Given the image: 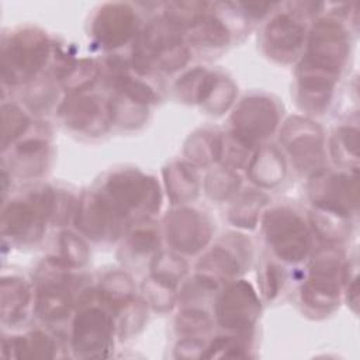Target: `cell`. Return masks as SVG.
I'll return each instance as SVG.
<instances>
[{
    "mask_svg": "<svg viewBox=\"0 0 360 360\" xmlns=\"http://www.w3.org/2000/svg\"><path fill=\"white\" fill-rule=\"evenodd\" d=\"M150 270L153 276L177 285V283L186 276L187 273V263L183 257L176 255L174 252H160L158 253L150 264Z\"/></svg>",
    "mask_w": 360,
    "mask_h": 360,
    "instance_id": "f35d334b",
    "label": "cell"
},
{
    "mask_svg": "<svg viewBox=\"0 0 360 360\" xmlns=\"http://www.w3.org/2000/svg\"><path fill=\"white\" fill-rule=\"evenodd\" d=\"M204 1H169L165 4L163 17L179 28H193L205 15Z\"/></svg>",
    "mask_w": 360,
    "mask_h": 360,
    "instance_id": "e575fe53",
    "label": "cell"
},
{
    "mask_svg": "<svg viewBox=\"0 0 360 360\" xmlns=\"http://www.w3.org/2000/svg\"><path fill=\"white\" fill-rule=\"evenodd\" d=\"M120 218L107 200L96 193L86 191L80 195L75 208L76 228L86 236L98 240L112 228L114 219Z\"/></svg>",
    "mask_w": 360,
    "mask_h": 360,
    "instance_id": "4fadbf2b",
    "label": "cell"
},
{
    "mask_svg": "<svg viewBox=\"0 0 360 360\" xmlns=\"http://www.w3.org/2000/svg\"><path fill=\"white\" fill-rule=\"evenodd\" d=\"M332 152L339 163L353 166L357 170L359 163V131L353 127H342L335 134Z\"/></svg>",
    "mask_w": 360,
    "mask_h": 360,
    "instance_id": "74e56055",
    "label": "cell"
},
{
    "mask_svg": "<svg viewBox=\"0 0 360 360\" xmlns=\"http://www.w3.org/2000/svg\"><path fill=\"white\" fill-rule=\"evenodd\" d=\"M167 195L174 204L194 200L200 191V181L194 165L187 162H173L163 169Z\"/></svg>",
    "mask_w": 360,
    "mask_h": 360,
    "instance_id": "ac0fdd59",
    "label": "cell"
},
{
    "mask_svg": "<svg viewBox=\"0 0 360 360\" xmlns=\"http://www.w3.org/2000/svg\"><path fill=\"white\" fill-rule=\"evenodd\" d=\"M309 194L314 205L325 207L338 211L346 217L357 208V172L323 174V172L314 176L309 187Z\"/></svg>",
    "mask_w": 360,
    "mask_h": 360,
    "instance_id": "30bf717a",
    "label": "cell"
},
{
    "mask_svg": "<svg viewBox=\"0 0 360 360\" xmlns=\"http://www.w3.org/2000/svg\"><path fill=\"white\" fill-rule=\"evenodd\" d=\"M280 135L301 173L315 176L323 170V136L316 122L305 117H291L283 125Z\"/></svg>",
    "mask_w": 360,
    "mask_h": 360,
    "instance_id": "3957f363",
    "label": "cell"
},
{
    "mask_svg": "<svg viewBox=\"0 0 360 360\" xmlns=\"http://www.w3.org/2000/svg\"><path fill=\"white\" fill-rule=\"evenodd\" d=\"M190 41L200 46L218 48L229 42L231 32L228 27L215 15H204L197 25H194Z\"/></svg>",
    "mask_w": 360,
    "mask_h": 360,
    "instance_id": "4dcf8cb0",
    "label": "cell"
},
{
    "mask_svg": "<svg viewBox=\"0 0 360 360\" xmlns=\"http://www.w3.org/2000/svg\"><path fill=\"white\" fill-rule=\"evenodd\" d=\"M190 59V52L187 49V46H184L183 44L162 53L158 59L156 63L159 65V68L167 73L174 72L177 69H181Z\"/></svg>",
    "mask_w": 360,
    "mask_h": 360,
    "instance_id": "7dc6e473",
    "label": "cell"
},
{
    "mask_svg": "<svg viewBox=\"0 0 360 360\" xmlns=\"http://www.w3.org/2000/svg\"><path fill=\"white\" fill-rule=\"evenodd\" d=\"M253 145L239 136L236 132L231 131L228 134L218 135V159L224 167L239 169L245 166L249 159Z\"/></svg>",
    "mask_w": 360,
    "mask_h": 360,
    "instance_id": "f1b7e54d",
    "label": "cell"
},
{
    "mask_svg": "<svg viewBox=\"0 0 360 360\" xmlns=\"http://www.w3.org/2000/svg\"><path fill=\"white\" fill-rule=\"evenodd\" d=\"M345 280L340 277L309 274L301 287V300L314 309H330L339 301L340 285Z\"/></svg>",
    "mask_w": 360,
    "mask_h": 360,
    "instance_id": "44dd1931",
    "label": "cell"
},
{
    "mask_svg": "<svg viewBox=\"0 0 360 360\" xmlns=\"http://www.w3.org/2000/svg\"><path fill=\"white\" fill-rule=\"evenodd\" d=\"M231 122L232 131L255 146L276 129L278 110L269 97L250 96L238 104L232 112Z\"/></svg>",
    "mask_w": 360,
    "mask_h": 360,
    "instance_id": "52a82bcc",
    "label": "cell"
},
{
    "mask_svg": "<svg viewBox=\"0 0 360 360\" xmlns=\"http://www.w3.org/2000/svg\"><path fill=\"white\" fill-rule=\"evenodd\" d=\"M60 260L68 267H80L89 259V248L86 242L73 232H62L59 238Z\"/></svg>",
    "mask_w": 360,
    "mask_h": 360,
    "instance_id": "7bdbcfd3",
    "label": "cell"
},
{
    "mask_svg": "<svg viewBox=\"0 0 360 360\" xmlns=\"http://www.w3.org/2000/svg\"><path fill=\"white\" fill-rule=\"evenodd\" d=\"M128 245L134 253L145 255L159 246V235L150 226H138L129 233Z\"/></svg>",
    "mask_w": 360,
    "mask_h": 360,
    "instance_id": "bcb514c9",
    "label": "cell"
},
{
    "mask_svg": "<svg viewBox=\"0 0 360 360\" xmlns=\"http://www.w3.org/2000/svg\"><path fill=\"white\" fill-rule=\"evenodd\" d=\"M260 284H262V291L266 295L267 300H273L280 288V276H278V269L273 263H267L260 274Z\"/></svg>",
    "mask_w": 360,
    "mask_h": 360,
    "instance_id": "f907efd6",
    "label": "cell"
},
{
    "mask_svg": "<svg viewBox=\"0 0 360 360\" xmlns=\"http://www.w3.org/2000/svg\"><path fill=\"white\" fill-rule=\"evenodd\" d=\"M46 149V142L44 139L38 138H31L20 142L15 148V152L18 156H32V155H39Z\"/></svg>",
    "mask_w": 360,
    "mask_h": 360,
    "instance_id": "816d5d0a",
    "label": "cell"
},
{
    "mask_svg": "<svg viewBox=\"0 0 360 360\" xmlns=\"http://www.w3.org/2000/svg\"><path fill=\"white\" fill-rule=\"evenodd\" d=\"M118 315V335L125 339L136 333L146 321V302L138 298H129L115 308Z\"/></svg>",
    "mask_w": 360,
    "mask_h": 360,
    "instance_id": "8d00e7d4",
    "label": "cell"
},
{
    "mask_svg": "<svg viewBox=\"0 0 360 360\" xmlns=\"http://www.w3.org/2000/svg\"><path fill=\"white\" fill-rule=\"evenodd\" d=\"M264 38L271 49L277 52H292L301 46L305 38V28L290 14L280 13L266 25Z\"/></svg>",
    "mask_w": 360,
    "mask_h": 360,
    "instance_id": "ffe728a7",
    "label": "cell"
},
{
    "mask_svg": "<svg viewBox=\"0 0 360 360\" xmlns=\"http://www.w3.org/2000/svg\"><path fill=\"white\" fill-rule=\"evenodd\" d=\"M205 346L201 339L197 338H183L174 346V357L183 360L191 359H201Z\"/></svg>",
    "mask_w": 360,
    "mask_h": 360,
    "instance_id": "681fc988",
    "label": "cell"
},
{
    "mask_svg": "<svg viewBox=\"0 0 360 360\" xmlns=\"http://www.w3.org/2000/svg\"><path fill=\"white\" fill-rule=\"evenodd\" d=\"M215 73L200 66L194 68L176 82L177 96L186 103H198L202 105L215 83Z\"/></svg>",
    "mask_w": 360,
    "mask_h": 360,
    "instance_id": "484cf974",
    "label": "cell"
},
{
    "mask_svg": "<svg viewBox=\"0 0 360 360\" xmlns=\"http://www.w3.org/2000/svg\"><path fill=\"white\" fill-rule=\"evenodd\" d=\"M338 75L316 69L302 62L298 69V98L308 111H322L333 91Z\"/></svg>",
    "mask_w": 360,
    "mask_h": 360,
    "instance_id": "5bb4252c",
    "label": "cell"
},
{
    "mask_svg": "<svg viewBox=\"0 0 360 360\" xmlns=\"http://www.w3.org/2000/svg\"><path fill=\"white\" fill-rule=\"evenodd\" d=\"M75 208L76 205L73 204V200L69 194L55 191L51 208V219L56 225H63L69 221L70 214H75Z\"/></svg>",
    "mask_w": 360,
    "mask_h": 360,
    "instance_id": "c3c4849f",
    "label": "cell"
},
{
    "mask_svg": "<svg viewBox=\"0 0 360 360\" xmlns=\"http://www.w3.org/2000/svg\"><path fill=\"white\" fill-rule=\"evenodd\" d=\"M134 284L131 277L124 271H111L105 274L100 283L98 294L104 304L117 308L132 298Z\"/></svg>",
    "mask_w": 360,
    "mask_h": 360,
    "instance_id": "d6a6232c",
    "label": "cell"
},
{
    "mask_svg": "<svg viewBox=\"0 0 360 360\" xmlns=\"http://www.w3.org/2000/svg\"><path fill=\"white\" fill-rule=\"evenodd\" d=\"M32 202L24 201H11L1 214V232L8 236H24L34 226H42Z\"/></svg>",
    "mask_w": 360,
    "mask_h": 360,
    "instance_id": "cb8c5ba5",
    "label": "cell"
},
{
    "mask_svg": "<svg viewBox=\"0 0 360 360\" xmlns=\"http://www.w3.org/2000/svg\"><path fill=\"white\" fill-rule=\"evenodd\" d=\"M49 53L46 35L27 28L7 39L1 49L0 70L7 84H21L32 79L44 66Z\"/></svg>",
    "mask_w": 360,
    "mask_h": 360,
    "instance_id": "6da1fadb",
    "label": "cell"
},
{
    "mask_svg": "<svg viewBox=\"0 0 360 360\" xmlns=\"http://www.w3.org/2000/svg\"><path fill=\"white\" fill-rule=\"evenodd\" d=\"M235 96L236 87L233 82L228 77L217 75L215 83L202 105L211 114H222L232 105Z\"/></svg>",
    "mask_w": 360,
    "mask_h": 360,
    "instance_id": "b9f144b4",
    "label": "cell"
},
{
    "mask_svg": "<svg viewBox=\"0 0 360 360\" xmlns=\"http://www.w3.org/2000/svg\"><path fill=\"white\" fill-rule=\"evenodd\" d=\"M285 160L274 145H266L252 156L248 174L250 180L264 188L280 184L285 176Z\"/></svg>",
    "mask_w": 360,
    "mask_h": 360,
    "instance_id": "e0dca14e",
    "label": "cell"
},
{
    "mask_svg": "<svg viewBox=\"0 0 360 360\" xmlns=\"http://www.w3.org/2000/svg\"><path fill=\"white\" fill-rule=\"evenodd\" d=\"M184 155L194 166H208L218 159V135L198 131L190 135L184 143Z\"/></svg>",
    "mask_w": 360,
    "mask_h": 360,
    "instance_id": "f546056e",
    "label": "cell"
},
{
    "mask_svg": "<svg viewBox=\"0 0 360 360\" xmlns=\"http://www.w3.org/2000/svg\"><path fill=\"white\" fill-rule=\"evenodd\" d=\"M214 357H248V353L243 352V346L232 336H219L205 347L201 359Z\"/></svg>",
    "mask_w": 360,
    "mask_h": 360,
    "instance_id": "f6af8a7d",
    "label": "cell"
},
{
    "mask_svg": "<svg viewBox=\"0 0 360 360\" xmlns=\"http://www.w3.org/2000/svg\"><path fill=\"white\" fill-rule=\"evenodd\" d=\"M181 44V28L176 27L165 17L155 18L135 39L132 48V66L138 73L146 75L162 53Z\"/></svg>",
    "mask_w": 360,
    "mask_h": 360,
    "instance_id": "ba28073f",
    "label": "cell"
},
{
    "mask_svg": "<svg viewBox=\"0 0 360 360\" xmlns=\"http://www.w3.org/2000/svg\"><path fill=\"white\" fill-rule=\"evenodd\" d=\"M3 354L15 359H53L55 342L41 330L3 340Z\"/></svg>",
    "mask_w": 360,
    "mask_h": 360,
    "instance_id": "7402d4cb",
    "label": "cell"
},
{
    "mask_svg": "<svg viewBox=\"0 0 360 360\" xmlns=\"http://www.w3.org/2000/svg\"><path fill=\"white\" fill-rule=\"evenodd\" d=\"M349 41L345 28L335 20H318L309 31L307 56L302 62L316 69L339 75L346 62Z\"/></svg>",
    "mask_w": 360,
    "mask_h": 360,
    "instance_id": "277c9868",
    "label": "cell"
},
{
    "mask_svg": "<svg viewBox=\"0 0 360 360\" xmlns=\"http://www.w3.org/2000/svg\"><path fill=\"white\" fill-rule=\"evenodd\" d=\"M263 232L267 243L284 262H300L309 250V231L301 217L290 208L277 207L266 212Z\"/></svg>",
    "mask_w": 360,
    "mask_h": 360,
    "instance_id": "7a4b0ae2",
    "label": "cell"
},
{
    "mask_svg": "<svg viewBox=\"0 0 360 360\" xmlns=\"http://www.w3.org/2000/svg\"><path fill=\"white\" fill-rule=\"evenodd\" d=\"M145 302L156 311H167L176 301V285L150 274L142 283Z\"/></svg>",
    "mask_w": 360,
    "mask_h": 360,
    "instance_id": "d590c367",
    "label": "cell"
},
{
    "mask_svg": "<svg viewBox=\"0 0 360 360\" xmlns=\"http://www.w3.org/2000/svg\"><path fill=\"white\" fill-rule=\"evenodd\" d=\"M274 4L273 3H240V7L246 14L252 17H263Z\"/></svg>",
    "mask_w": 360,
    "mask_h": 360,
    "instance_id": "f5cc1de1",
    "label": "cell"
},
{
    "mask_svg": "<svg viewBox=\"0 0 360 360\" xmlns=\"http://www.w3.org/2000/svg\"><path fill=\"white\" fill-rule=\"evenodd\" d=\"M309 221L314 232L328 243L339 242L350 232L349 217L325 207L315 205Z\"/></svg>",
    "mask_w": 360,
    "mask_h": 360,
    "instance_id": "d4e9b609",
    "label": "cell"
},
{
    "mask_svg": "<svg viewBox=\"0 0 360 360\" xmlns=\"http://www.w3.org/2000/svg\"><path fill=\"white\" fill-rule=\"evenodd\" d=\"M72 305L73 297L65 281H45L38 288L35 309L44 321L63 319Z\"/></svg>",
    "mask_w": 360,
    "mask_h": 360,
    "instance_id": "d6986e66",
    "label": "cell"
},
{
    "mask_svg": "<svg viewBox=\"0 0 360 360\" xmlns=\"http://www.w3.org/2000/svg\"><path fill=\"white\" fill-rule=\"evenodd\" d=\"M114 82L115 86L118 89V93L127 96L128 98L143 104V105H149L156 103L158 96L156 93L152 90V87H149L146 83L132 79L131 76L125 75L124 72H118L114 76Z\"/></svg>",
    "mask_w": 360,
    "mask_h": 360,
    "instance_id": "ee69618b",
    "label": "cell"
},
{
    "mask_svg": "<svg viewBox=\"0 0 360 360\" xmlns=\"http://www.w3.org/2000/svg\"><path fill=\"white\" fill-rule=\"evenodd\" d=\"M30 301V287L20 277H4L0 283L1 321L14 323L24 316Z\"/></svg>",
    "mask_w": 360,
    "mask_h": 360,
    "instance_id": "603a6c76",
    "label": "cell"
},
{
    "mask_svg": "<svg viewBox=\"0 0 360 360\" xmlns=\"http://www.w3.org/2000/svg\"><path fill=\"white\" fill-rule=\"evenodd\" d=\"M65 124L76 131L90 132L103 120L98 98L83 94H69L58 110Z\"/></svg>",
    "mask_w": 360,
    "mask_h": 360,
    "instance_id": "2e32d148",
    "label": "cell"
},
{
    "mask_svg": "<svg viewBox=\"0 0 360 360\" xmlns=\"http://www.w3.org/2000/svg\"><path fill=\"white\" fill-rule=\"evenodd\" d=\"M146 187L148 176L132 169L121 170L108 177L104 198L118 217H125L138 207L143 208Z\"/></svg>",
    "mask_w": 360,
    "mask_h": 360,
    "instance_id": "7c38bea8",
    "label": "cell"
},
{
    "mask_svg": "<svg viewBox=\"0 0 360 360\" xmlns=\"http://www.w3.org/2000/svg\"><path fill=\"white\" fill-rule=\"evenodd\" d=\"M30 120L15 104L1 107V148L6 149L28 127Z\"/></svg>",
    "mask_w": 360,
    "mask_h": 360,
    "instance_id": "60d3db41",
    "label": "cell"
},
{
    "mask_svg": "<svg viewBox=\"0 0 360 360\" xmlns=\"http://www.w3.org/2000/svg\"><path fill=\"white\" fill-rule=\"evenodd\" d=\"M239 256L228 246H215L198 262L195 280L207 290H215L218 284L232 280L240 271Z\"/></svg>",
    "mask_w": 360,
    "mask_h": 360,
    "instance_id": "9a60e30c",
    "label": "cell"
},
{
    "mask_svg": "<svg viewBox=\"0 0 360 360\" xmlns=\"http://www.w3.org/2000/svg\"><path fill=\"white\" fill-rule=\"evenodd\" d=\"M347 302L352 307V309L357 312V308H359V278L357 277L352 280V284L347 288Z\"/></svg>",
    "mask_w": 360,
    "mask_h": 360,
    "instance_id": "db71d44e",
    "label": "cell"
},
{
    "mask_svg": "<svg viewBox=\"0 0 360 360\" xmlns=\"http://www.w3.org/2000/svg\"><path fill=\"white\" fill-rule=\"evenodd\" d=\"M112 318L100 307H84L73 321L72 346L82 359H101L108 354Z\"/></svg>",
    "mask_w": 360,
    "mask_h": 360,
    "instance_id": "5b68a950",
    "label": "cell"
},
{
    "mask_svg": "<svg viewBox=\"0 0 360 360\" xmlns=\"http://www.w3.org/2000/svg\"><path fill=\"white\" fill-rule=\"evenodd\" d=\"M165 233L170 246L179 252L193 255L208 243L212 228L201 212L193 208H179L166 215Z\"/></svg>",
    "mask_w": 360,
    "mask_h": 360,
    "instance_id": "9c48e42d",
    "label": "cell"
},
{
    "mask_svg": "<svg viewBox=\"0 0 360 360\" xmlns=\"http://www.w3.org/2000/svg\"><path fill=\"white\" fill-rule=\"evenodd\" d=\"M266 202L267 197L264 194L257 191H248L236 198V201L231 205L228 218L233 225L239 228L252 229L257 224L259 214Z\"/></svg>",
    "mask_w": 360,
    "mask_h": 360,
    "instance_id": "83f0119b",
    "label": "cell"
},
{
    "mask_svg": "<svg viewBox=\"0 0 360 360\" xmlns=\"http://www.w3.org/2000/svg\"><path fill=\"white\" fill-rule=\"evenodd\" d=\"M107 112L112 122L122 127H136L146 120V105L139 104L121 93H117L110 98Z\"/></svg>",
    "mask_w": 360,
    "mask_h": 360,
    "instance_id": "1f68e13d",
    "label": "cell"
},
{
    "mask_svg": "<svg viewBox=\"0 0 360 360\" xmlns=\"http://www.w3.org/2000/svg\"><path fill=\"white\" fill-rule=\"evenodd\" d=\"M100 68L91 59L72 60L59 72L62 87L70 94L80 93L90 87L98 77Z\"/></svg>",
    "mask_w": 360,
    "mask_h": 360,
    "instance_id": "4316f807",
    "label": "cell"
},
{
    "mask_svg": "<svg viewBox=\"0 0 360 360\" xmlns=\"http://www.w3.org/2000/svg\"><path fill=\"white\" fill-rule=\"evenodd\" d=\"M134 10L124 3H107L96 14L91 32L104 48H117L125 44L135 30Z\"/></svg>",
    "mask_w": 360,
    "mask_h": 360,
    "instance_id": "8fae6325",
    "label": "cell"
},
{
    "mask_svg": "<svg viewBox=\"0 0 360 360\" xmlns=\"http://www.w3.org/2000/svg\"><path fill=\"white\" fill-rule=\"evenodd\" d=\"M240 186V177L235 170L228 167H218L211 170L204 181L205 193L215 201H224L232 197Z\"/></svg>",
    "mask_w": 360,
    "mask_h": 360,
    "instance_id": "836d02e7",
    "label": "cell"
},
{
    "mask_svg": "<svg viewBox=\"0 0 360 360\" xmlns=\"http://www.w3.org/2000/svg\"><path fill=\"white\" fill-rule=\"evenodd\" d=\"M260 315V301L250 283L238 280L229 284L217 302L221 326L232 330L250 329Z\"/></svg>",
    "mask_w": 360,
    "mask_h": 360,
    "instance_id": "8992f818",
    "label": "cell"
},
{
    "mask_svg": "<svg viewBox=\"0 0 360 360\" xmlns=\"http://www.w3.org/2000/svg\"><path fill=\"white\" fill-rule=\"evenodd\" d=\"M176 330L183 338H202L211 332L212 322L207 312L197 308H187L176 316Z\"/></svg>",
    "mask_w": 360,
    "mask_h": 360,
    "instance_id": "ab89813d",
    "label": "cell"
}]
</instances>
